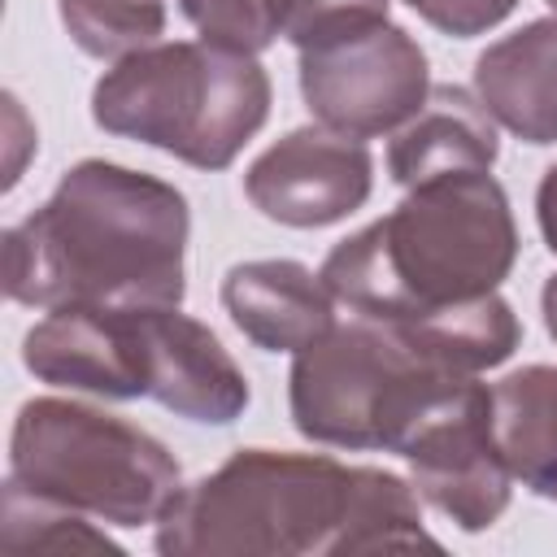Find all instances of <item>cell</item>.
I'll list each match as a JSON object with an SVG mask.
<instances>
[{
	"label": "cell",
	"mask_w": 557,
	"mask_h": 557,
	"mask_svg": "<svg viewBox=\"0 0 557 557\" xmlns=\"http://www.w3.org/2000/svg\"><path fill=\"white\" fill-rule=\"evenodd\" d=\"M300 96L309 113L339 135H396L431 96L426 52L396 22L339 30L300 48Z\"/></svg>",
	"instance_id": "obj_7"
},
{
	"label": "cell",
	"mask_w": 557,
	"mask_h": 557,
	"mask_svg": "<svg viewBox=\"0 0 557 557\" xmlns=\"http://www.w3.org/2000/svg\"><path fill=\"white\" fill-rule=\"evenodd\" d=\"M518 261V222L492 170L409 187L379 222L339 239L322 278L357 318L405 326L496 292Z\"/></svg>",
	"instance_id": "obj_3"
},
{
	"label": "cell",
	"mask_w": 557,
	"mask_h": 557,
	"mask_svg": "<svg viewBox=\"0 0 557 557\" xmlns=\"http://www.w3.org/2000/svg\"><path fill=\"white\" fill-rule=\"evenodd\" d=\"M492 431L509 474L557 505V366H522L492 387Z\"/></svg>",
	"instance_id": "obj_15"
},
{
	"label": "cell",
	"mask_w": 557,
	"mask_h": 557,
	"mask_svg": "<svg viewBox=\"0 0 557 557\" xmlns=\"http://www.w3.org/2000/svg\"><path fill=\"white\" fill-rule=\"evenodd\" d=\"M409 483L461 531H487L513 496V474L492 431V387L457 379L400 448Z\"/></svg>",
	"instance_id": "obj_8"
},
{
	"label": "cell",
	"mask_w": 557,
	"mask_h": 557,
	"mask_svg": "<svg viewBox=\"0 0 557 557\" xmlns=\"http://www.w3.org/2000/svg\"><path fill=\"white\" fill-rule=\"evenodd\" d=\"M270 74L257 57L170 39L100 74L91 117L117 139L148 144L196 170H226L270 117Z\"/></svg>",
	"instance_id": "obj_4"
},
{
	"label": "cell",
	"mask_w": 557,
	"mask_h": 557,
	"mask_svg": "<svg viewBox=\"0 0 557 557\" xmlns=\"http://www.w3.org/2000/svg\"><path fill=\"white\" fill-rule=\"evenodd\" d=\"M187 235L174 183L87 157L4 231V292L30 309H174L187 292Z\"/></svg>",
	"instance_id": "obj_2"
},
{
	"label": "cell",
	"mask_w": 557,
	"mask_h": 557,
	"mask_svg": "<svg viewBox=\"0 0 557 557\" xmlns=\"http://www.w3.org/2000/svg\"><path fill=\"white\" fill-rule=\"evenodd\" d=\"M535 222H540V235H544L548 252L557 257V165H548L540 187H535Z\"/></svg>",
	"instance_id": "obj_21"
},
{
	"label": "cell",
	"mask_w": 557,
	"mask_h": 557,
	"mask_svg": "<svg viewBox=\"0 0 557 557\" xmlns=\"http://www.w3.org/2000/svg\"><path fill=\"white\" fill-rule=\"evenodd\" d=\"M540 309H544L548 335L557 339V274H548V283H544V292H540Z\"/></svg>",
	"instance_id": "obj_22"
},
{
	"label": "cell",
	"mask_w": 557,
	"mask_h": 557,
	"mask_svg": "<svg viewBox=\"0 0 557 557\" xmlns=\"http://www.w3.org/2000/svg\"><path fill=\"white\" fill-rule=\"evenodd\" d=\"M500 152L496 122L479 96L466 87H431L426 104L392 135L387 144V174L400 187H418L444 174H474L492 170Z\"/></svg>",
	"instance_id": "obj_14"
},
{
	"label": "cell",
	"mask_w": 557,
	"mask_h": 557,
	"mask_svg": "<svg viewBox=\"0 0 557 557\" xmlns=\"http://www.w3.org/2000/svg\"><path fill=\"white\" fill-rule=\"evenodd\" d=\"M396 326L357 318L335 322L322 339L296 352L287 374L292 422L305 440L326 448H387L400 453L418 418L457 383Z\"/></svg>",
	"instance_id": "obj_6"
},
{
	"label": "cell",
	"mask_w": 557,
	"mask_h": 557,
	"mask_svg": "<svg viewBox=\"0 0 557 557\" xmlns=\"http://www.w3.org/2000/svg\"><path fill=\"white\" fill-rule=\"evenodd\" d=\"M392 0H283V35L300 48L322 44L339 30H357L370 22H387Z\"/></svg>",
	"instance_id": "obj_19"
},
{
	"label": "cell",
	"mask_w": 557,
	"mask_h": 557,
	"mask_svg": "<svg viewBox=\"0 0 557 557\" xmlns=\"http://www.w3.org/2000/svg\"><path fill=\"white\" fill-rule=\"evenodd\" d=\"M9 479L113 527L161 522L183 492V470L157 435L61 396H35L17 409Z\"/></svg>",
	"instance_id": "obj_5"
},
{
	"label": "cell",
	"mask_w": 557,
	"mask_h": 557,
	"mask_svg": "<svg viewBox=\"0 0 557 557\" xmlns=\"http://www.w3.org/2000/svg\"><path fill=\"white\" fill-rule=\"evenodd\" d=\"M22 361L39 383L91 392L104 400L148 396L144 309L65 305L48 309L22 339Z\"/></svg>",
	"instance_id": "obj_10"
},
{
	"label": "cell",
	"mask_w": 557,
	"mask_h": 557,
	"mask_svg": "<svg viewBox=\"0 0 557 557\" xmlns=\"http://www.w3.org/2000/svg\"><path fill=\"white\" fill-rule=\"evenodd\" d=\"M474 96L522 144H557V17H535L479 52Z\"/></svg>",
	"instance_id": "obj_13"
},
{
	"label": "cell",
	"mask_w": 557,
	"mask_h": 557,
	"mask_svg": "<svg viewBox=\"0 0 557 557\" xmlns=\"http://www.w3.org/2000/svg\"><path fill=\"white\" fill-rule=\"evenodd\" d=\"M548 4H553V13H557V0H548Z\"/></svg>",
	"instance_id": "obj_23"
},
{
	"label": "cell",
	"mask_w": 557,
	"mask_h": 557,
	"mask_svg": "<svg viewBox=\"0 0 557 557\" xmlns=\"http://www.w3.org/2000/svg\"><path fill=\"white\" fill-rule=\"evenodd\" d=\"M426 26H435L440 35H453V39H474L492 26H500L518 0H405Z\"/></svg>",
	"instance_id": "obj_20"
},
{
	"label": "cell",
	"mask_w": 557,
	"mask_h": 557,
	"mask_svg": "<svg viewBox=\"0 0 557 557\" xmlns=\"http://www.w3.org/2000/svg\"><path fill=\"white\" fill-rule=\"evenodd\" d=\"M205 44L257 57L283 35V0H178Z\"/></svg>",
	"instance_id": "obj_18"
},
{
	"label": "cell",
	"mask_w": 557,
	"mask_h": 557,
	"mask_svg": "<svg viewBox=\"0 0 557 557\" xmlns=\"http://www.w3.org/2000/svg\"><path fill=\"white\" fill-rule=\"evenodd\" d=\"M144 335L148 400L205 426H231L248 409V379L205 322L178 313V305L144 309Z\"/></svg>",
	"instance_id": "obj_11"
},
{
	"label": "cell",
	"mask_w": 557,
	"mask_h": 557,
	"mask_svg": "<svg viewBox=\"0 0 557 557\" xmlns=\"http://www.w3.org/2000/svg\"><path fill=\"white\" fill-rule=\"evenodd\" d=\"M335 292L292 257L239 261L222 278V309L265 352H300L335 326Z\"/></svg>",
	"instance_id": "obj_12"
},
{
	"label": "cell",
	"mask_w": 557,
	"mask_h": 557,
	"mask_svg": "<svg viewBox=\"0 0 557 557\" xmlns=\"http://www.w3.org/2000/svg\"><path fill=\"white\" fill-rule=\"evenodd\" d=\"M70 39L100 61H122L161 44L165 0H57Z\"/></svg>",
	"instance_id": "obj_17"
},
{
	"label": "cell",
	"mask_w": 557,
	"mask_h": 557,
	"mask_svg": "<svg viewBox=\"0 0 557 557\" xmlns=\"http://www.w3.org/2000/svg\"><path fill=\"white\" fill-rule=\"evenodd\" d=\"M374 191V157L366 139L331 126H296L270 144L244 174V196L278 226L318 231L357 213Z\"/></svg>",
	"instance_id": "obj_9"
},
{
	"label": "cell",
	"mask_w": 557,
	"mask_h": 557,
	"mask_svg": "<svg viewBox=\"0 0 557 557\" xmlns=\"http://www.w3.org/2000/svg\"><path fill=\"white\" fill-rule=\"evenodd\" d=\"M0 544L9 553H57V557H126L122 544H113L104 531L91 527V513H78L70 505H57L48 496L26 492L17 479H4V535Z\"/></svg>",
	"instance_id": "obj_16"
},
{
	"label": "cell",
	"mask_w": 557,
	"mask_h": 557,
	"mask_svg": "<svg viewBox=\"0 0 557 557\" xmlns=\"http://www.w3.org/2000/svg\"><path fill=\"white\" fill-rule=\"evenodd\" d=\"M379 548H440L422 527L418 487L326 453L239 448L183 487L157 522L161 557H344Z\"/></svg>",
	"instance_id": "obj_1"
}]
</instances>
